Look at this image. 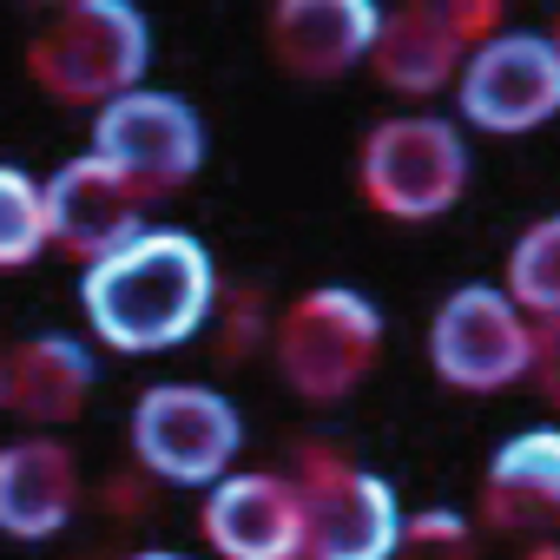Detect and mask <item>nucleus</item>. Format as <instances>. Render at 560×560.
<instances>
[{
	"label": "nucleus",
	"instance_id": "obj_1",
	"mask_svg": "<svg viewBox=\"0 0 560 560\" xmlns=\"http://www.w3.org/2000/svg\"><path fill=\"white\" fill-rule=\"evenodd\" d=\"M80 311H86V330L119 357L178 350L218 317V264L198 231L145 224L126 250L86 264Z\"/></svg>",
	"mask_w": 560,
	"mask_h": 560
},
{
	"label": "nucleus",
	"instance_id": "obj_2",
	"mask_svg": "<svg viewBox=\"0 0 560 560\" xmlns=\"http://www.w3.org/2000/svg\"><path fill=\"white\" fill-rule=\"evenodd\" d=\"M145 67H152V21L132 0H73L27 47L34 86L67 106H106L145 86Z\"/></svg>",
	"mask_w": 560,
	"mask_h": 560
},
{
	"label": "nucleus",
	"instance_id": "obj_3",
	"mask_svg": "<svg viewBox=\"0 0 560 560\" xmlns=\"http://www.w3.org/2000/svg\"><path fill=\"white\" fill-rule=\"evenodd\" d=\"M270 357L304 402H343L383 357V311L350 284H317L277 317Z\"/></svg>",
	"mask_w": 560,
	"mask_h": 560
},
{
	"label": "nucleus",
	"instance_id": "obj_4",
	"mask_svg": "<svg viewBox=\"0 0 560 560\" xmlns=\"http://www.w3.org/2000/svg\"><path fill=\"white\" fill-rule=\"evenodd\" d=\"M357 185H363L370 211H383L396 224H429V218L455 211L468 191V139L455 119L396 113V119L370 126V139L357 152Z\"/></svg>",
	"mask_w": 560,
	"mask_h": 560
},
{
	"label": "nucleus",
	"instance_id": "obj_5",
	"mask_svg": "<svg viewBox=\"0 0 560 560\" xmlns=\"http://www.w3.org/2000/svg\"><path fill=\"white\" fill-rule=\"evenodd\" d=\"M244 448V416L205 383H152L132 402V462L172 488H211Z\"/></svg>",
	"mask_w": 560,
	"mask_h": 560
},
{
	"label": "nucleus",
	"instance_id": "obj_6",
	"mask_svg": "<svg viewBox=\"0 0 560 560\" xmlns=\"http://www.w3.org/2000/svg\"><path fill=\"white\" fill-rule=\"evenodd\" d=\"M93 159L119 172L139 198L185 191L205 165V119L185 93L132 86L93 113Z\"/></svg>",
	"mask_w": 560,
	"mask_h": 560
},
{
	"label": "nucleus",
	"instance_id": "obj_7",
	"mask_svg": "<svg viewBox=\"0 0 560 560\" xmlns=\"http://www.w3.org/2000/svg\"><path fill=\"white\" fill-rule=\"evenodd\" d=\"M527 357H534V324L494 284H462L429 317V363L462 396H501L527 383Z\"/></svg>",
	"mask_w": 560,
	"mask_h": 560
},
{
	"label": "nucleus",
	"instance_id": "obj_8",
	"mask_svg": "<svg viewBox=\"0 0 560 560\" xmlns=\"http://www.w3.org/2000/svg\"><path fill=\"white\" fill-rule=\"evenodd\" d=\"M455 106L475 132L521 139L560 113V54L534 27H501L455 73Z\"/></svg>",
	"mask_w": 560,
	"mask_h": 560
},
{
	"label": "nucleus",
	"instance_id": "obj_9",
	"mask_svg": "<svg viewBox=\"0 0 560 560\" xmlns=\"http://www.w3.org/2000/svg\"><path fill=\"white\" fill-rule=\"evenodd\" d=\"M298 514H304V553L298 560H389L402 534V501L383 475L311 455L298 475Z\"/></svg>",
	"mask_w": 560,
	"mask_h": 560
},
{
	"label": "nucleus",
	"instance_id": "obj_10",
	"mask_svg": "<svg viewBox=\"0 0 560 560\" xmlns=\"http://www.w3.org/2000/svg\"><path fill=\"white\" fill-rule=\"evenodd\" d=\"M205 540L218 560H298L304 553V514H298V481L291 475H224L205 488L198 514Z\"/></svg>",
	"mask_w": 560,
	"mask_h": 560
},
{
	"label": "nucleus",
	"instance_id": "obj_11",
	"mask_svg": "<svg viewBox=\"0 0 560 560\" xmlns=\"http://www.w3.org/2000/svg\"><path fill=\"white\" fill-rule=\"evenodd\" d=\"M40 211H47V244L100 264L113 250H126L139 231H145V198L106 172L93 152L86 159H67L47 185H40Z\"/></svg>",
	"mask_w": 560,
	"mask_h": 560
},
{
	"label": "nucleus",
	"instance_id": "obj_12",
	"mask_svg": "<svg viewBox=\"0 0 560 560\" xmlns=\"http://www.w3.org/2000/svg\"><path fill=\"white\" fill-rule=\"evenodd\" d=\"M376 27L383 14L370 0H277L264 40H270V60L298 80H343L350 67L370 60Z\"/></svg>",
	"mask_w": 560,
	"mask_h": 560
},
{
	"label": "nucleus",
	"instance_id": "obj_13",
	"mask_svg": "<svg viewBox=\"0 0 560 560\" xmlns=\"http://www.w3.org/2000/svg\"><path fill=\"white\" fill-rule=\"evenodd\" d=\"M80 514V462L54 435H21L0 448V534L8 540H54Z\"/></svg>",
	"mask_w": 560,
	"mask_h": 560
},
{
	"label": "nucleus",
	"instance_id": "obj_14",
	"mask_svg": "<svg viewBox=\"0 0 560 560\" xmlns=\"http://www.w3.org/2000/svg\"><path fill=\"white\" fill-rule=\"evenodd\" d=\"M481 514L508 534L560 527V429H521L488 455Z\"/></svg>",
	"mask_w": 560,
	"mask_h": 560
},
{
	"label": "nucleus",
	"instance_id": "obj_15",
	"mask_svg": "<svg viewBox=\"0 0 560 560\" xmlns=\"http://www.w3.org/2000/svg\"><path fill=\"white\" fill-rule=\"evenodd\" d=\"M462 60H468V47L455 40L448 14L429 8V0L383 14V27H376V40H370L376 80H383L389 93H402V100H435L442 86H455Z\"/></svg>",
	"mask_w": 560,
	"mask_h": 560
},
{
	"label": "nucleus",
	"instance_id": "obj_16",
	"mask_svg": "<svg viewBox=\"0 0 560 560\" xmlns=\"http://www.w3.org/2000/svg\"><path fill=\"white\" fill-rule=\"evenodd\" d=\"M93 396V350L73 337H27L8 343V389H0V409H14L34 429H60L86 409Z\"/></svg>",
	"mask_w": 560,
	"mask_h": 560
},
{
	"label": "nucleus",
	"instance_id": "obj_17",
	"mask_svg": "<svg viewBox=\"0 0 560 560\" xmlns=\"http://www.w3.org/2000/svg\"><path fill=\"white\" fill-rule=\"evenodd\" d=\"M501 291L514 298V311L527 324L560 317V211L540 218V224H527L514 237V250H508V284Z\"/></svg>",
	"mask_w": 560,
	"mask_h": 560
},
{
	"label": "nucleus",
	"instance_id": "obj_18",
	"mask_svg": "<svg viewBox=\"0 0 560 560\" xmlns=\"http://www.w3.org/2000/svg\"><path fill=\"white\" fill-rule=\"evenodd\" d=\"M40 250H47L40 178L21 165H0V270H27Z\"/></svg>",
	"mask_w": 560,
	"mask_h": 560
},
{
	"label": "nucleus",
	"instance_id": "obj_19",
	"mask_svg": "<svg viewBox=\"0 0 560 560\" xmlns=\"http://www.w3.org/2000/svg\"><path fill=\"white\" fill-rule=\"evenodd\" d=\"M389 560H481V547H475L468 514L422 508V514H402V534H396V553Z\"/></svg>",
	"mask_w": 560,
	"mask_h": 560
},
{
	"label": "nucleus",
	"instance_id": "obj_20",
	"mask_svg": "<svg viewBox=\"0 0 560 560\" xmlns=\"http://www.w3.org/2000/svg\"><path fill=\"white\" fill-rule=\"evenodd\" d=\"M527 376H534V389L560 409V317H540V324H534V357H527Z\"/></svg>",
	"mask_w": 560,
	"mask_h": 560
},
{
	"label": "nucleus",
	"instance_id": "obj_21",
	"mask_svg": "<svg viewBox=\"0 0 560 560\" xmlns=\"http://www.w3.org/2000/svg\"><path fill=\"white\" fill-rule=\"evenodd\" d=\"M126 560H191V553H172V547H139V553H126Z\"/></svg>",
	"mask_w": 560,
	"mask_h": 560
},
{
	"label": "nucleus",
	"instance_id": "obj_22",
	"mask_svg": "<svg viewBox=\"0 0 560 560\" xmlns=\"http://www.w3.org/2000/svg\"><path fill=\"white\" fill-rule=\"evenodd\" d=\"M527 560H560V547H534V553H527Z\"/></svg>",
	"mask_w": 560,
	"mask_h": 560
},
{
	"label": "nucleus",
	"instance_id": "obj_23",
	"mask_svg": "<svg viewBox=\"0 0 560 560\" xmlns=\"http://www.w3.org/2000/svg\"><path fill=\"white\" fill-rule=\"evenodd\" d=\"M0 389H8V343H0Z\"/></svg>",
	"mask_w": 560,
	"mask_h": 560
},
{
	"label": "nucleus",
	"instance_id": "obj_24",
	"mask_svg": "<svg viewBox=\"0 0 560 560\" xmlns=\"http://www.w3.org/2000/svg\"><path fill=\"white\" fill-rule=\"evenodd\" d=\"M547 40H553V54H560V27H553V34H547Z\"/></svg>",
	"mask_w": 560,
	"mask_h": 560
}]
</instances>
